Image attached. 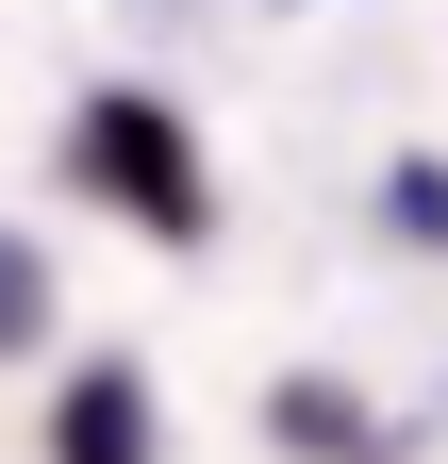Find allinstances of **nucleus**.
<instances>
[{
  "label": "nucleus",
  "instance_id": "obj_1",
  "mask_svg": "<svg viewBox=\"0 0 448 464\" xmlns=\"http://www.w3.org/2000/svg\"><path fill=\"white\" fill-rule=\"evenodd\" d=\"M67 183L117 199L133 232H166V249H200V232H216V166H200V133H183L150 83H100V100L67 116Z\"/></svg>",
  "mask_w": 448,
  "mask_h": 464
},
{
  "label": "nucleus",
  "instance_id": "obj_3",
  "mask_svg": "<svg viewBox=\"0 0 448 464\" xmlns=\"http://www.w3.org/2000/svg\"><path fill=\"white\" fill-rule=\"evenodd\" d=\"M34 332H50V266L0 232V348H34Z\"/></svg>",
  "mask_w": 448,
  "mask_h": 464
},
{
  "label": "nucleus",
  "instance_id": "obj_2",
  "mask_svg": "<svg viewBox=\"0 0 448 464\" xmlns=\"http://www.w3.org/2000/svg\"><path fill=\"white\" fill-rule=\"evenodd\" d=\"M50 464H150V382L133 365H83L67 415H50Z\"/></svg>",
  "mask_w": 448,
  "mask_h": 464
},
{
  "label": "nucleus",
  "instance_id": "obj_4",
  "mask_svg": "<svg viewBox=\"0 0 448 464\" xmlns=\"http://www.w3.org/2000/svg\"><path fill=\"white\" fill-rule=\"evenodd\" d=\"M283 431H299V448H349V464H365V415H349L332 382H283Z\"/></svg>",
  "mask_w": 448,
  "mask_h": 464
}]
</instances>
